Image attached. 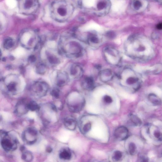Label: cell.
I'll return each mask as SVG.
<instances>
[{
  "label": "cell",
  "mask_w": 162,
  "mask_h": 162,
  "mask_svg": "<svg viewBox=\"0 0 162 162\" xmlns=\"http://www.w3.org/2000/svg\"><path fill=\"white\" fill-rule=\"evenodd\" d=\"M72 38V35L69 34H64L61 36L58 44V49L61 54L69 58H78L83 55V48Z\"/></svg>",
  "instance_id": "1"
},
{
  "label": "cell",
  "mask_w": 162,
  "mask_h": 162,
  "mask_svg": "<svg viewBox=\"0 0 162 162\" xmlns=\"http://www.w3.org/2000/svg\"><path fill=\"white\" fill-rule=\"evenodd\" d=\"M52 16L59 21H64L69 18L73 12L71 5L65 0H58L53 3L52 6Z\"/></svg>",
  "instance_id": "2"
},
{
  "label": "cell",
  "mask_w": 162,
  "mask_h": 162,
  "mask_svg": "<svg viewBox=\"0 0 162 162\" xmlns=\"http://www.w3.org/2000/svg\"><path fill=\"white\" fill-rule=\"evenodd\" d=\"M19 41L23 48L28 50L35 49L38 48L41 39L35 30L28 29L20 33Z\"/></svg>",
  "instance_id": "3"
},
{
  "label": "cell",
  "mask_w": 162,
  "mask_h": 162,
  "mask_svg": "<svg viewBox=\"0 0 162 162\" xmlns=\"http://www.w3.org/2000/svg\"><path fill=\"white\" fill-rule=\"evenodd\" d=\"M1 82L3 89L7 93L12 95L17 94L23 84L21 78L13 74H10L3 78Z\"/></svg>",
  "instance_id": "4"
},
{
  "label": "cell",
  "mask_w": 162,
  "mask_h": 162,
  "mask_svg": "<svg viewBox=\"0 0 162 162\" xmlns=\"http://www.w3.org/2000/svg\"><path fill=\"white\" fill-rule=\"evenodd\" d=\"M119 78L122 85L131 88L135 90L139 88L140 85V80L135 73L131 69H124L119 74Z\"/></svg>",
  "instance_id": "5"
},
{
  "label": "cell",
  "mask_w": 162,
  "mask_h": 162,
  "mask_svg": "<svg viewBox=\"0 0 162 162\" xmlns=\"http://www.w3.org/2000/svg\"><path fill=\"white\" fill-rule=\"evenodd\" d=\"M1 141L3 149L7 152L13 151L17 148L18 141L16 138L10 136L5 131H1Z\"/></svg>",
  "instance_id": "6"
},
{
  "label": "cell",
  "mask_w": 162,
  "mask_h": 162,
  "mask_svg": "<svg viewBox=\"0 0 162 162\" xmlns=\"http://www.w3.org/2000/svg\"><path fill=\"white\" fill-rule=\"evenodd\" d=\"M103 55L106 62L109 65L117 66L121 62L122 57L117 49L112 47H106L103 50Z\"/></svg>",
  "instance_id": "7"
},
{
  "label": "cell",
  "mask_w": 162,
  "mask_h": 162,
  "mask_svg": "<svg viewBox=\"0 0 162 162\" xmlns=\"http://www.w3.org/2000/svg\"><path fill=\"white\" fill-rule=\"evenodd\" d=\"M20 11L25 14H31L39 8V0H17Z\"/></svg>",
  "instance_id": "8"
},
{
  "label": "cell",
  "mask_w": 162,
  "mask_h": 162,
  "mask_svg": "<svg viewBox=\"0 0 162 162\" xmlns=\"http://www.w3.org/2000/svg\"><path fill=\"white\" fill-rule=\"evenodd\" d=\"M49 90V86L46 82L38 81L34 83L30 86V91L33 96L41 97L46 95Z\"/></svg>",
  "instance_id": "9"
},
{
  "label": "cell",
  "mask_w": 162,
  "mask_h": 162,
  "mask_svg": "<svg viewBox=\"0 0 162 162\" xmlns=\"http://www.w3.org/2000/svg\"><path fill=\"white\" fill-rule=\"evenodd\" d=\"M38 137V131L35 128L30 127L28 128L22 134L23 140L27 145H31L34 144Z\"/></svg>",
  "instance_id": "10"
},
{
  "label": "cell",
  "mask_w": 162,
  "mask_h": 162,
  "mask_svg": "<svg viewBox=\"0 0 162 162\" xmlns=\"http://www.w3.org/2000/svg\"><path fill=\"white\" fill-rule=\"evenodd\" d=\"M75 100L73 102L68 104V107L70 111L73 113L79 112L82 110L85 104V100L79 93L74 92Z\"/></svg>",
  "instance_id": "11"
},
{
  "label": "cell",
  "mask_w": 162,
  "mask_h": 162,
  "mask_svg": "<svg viewBox=\"0 0 162 162\" xmlns=\"http://www.w3.org/2000/svg\"><path fill=\"white\" fill-rule=\"evenodd\" d=\"M69 76L66 73L61 71L56 72L55 78V82L56 85L59 87L65 86L68 83Z\"/></svg>",
  "instance_id": "12"
},
{
  "label": "cell",
  "mask_w": 162,
  "mask_h": 162,
  "mask_svg": "<svg viewBox=\"0 0 162 162\" xmlns=\"http://www.w3.org/2000/svg\"><path fill=\"white\" fill-rule=\"evenodd\" d=\"M28 102L25 99L20 100L16 104L15 109V113L18 116H21L27 113L29 111L27 107Z\"/></svg>",
  "instance_id": "13"
},
{
  "label": "cell",
  "mask_w": 162,
  "mask_h": 162,
  "mask_svg": "<svg viewBox=\"0 0 162 162\" xmlns=\"http://www.w3.org/2000/svg\"><path fill=\"white\" fill-rule=\"evenodd\" d=\"M69 72L70 75L72 78L78 79L82 77L83 70L82 67L80 65L74 64L71 66Z\"/></svg>",
  "instance_id": "14"
},
{
  "label": "cell",
  "mask_w": 162,
  "mask_h": 162,
  "mask_svg": "<svg viewBox=\"0 0 162 162\" xmlns=\"http://www.w3.org/2000/svg\"><path fill=\"white\" fill-rule=\"evenodd\" d=\"M86 41L90 46L96 47L101 44L102 39L96 33H92L87 36Z\"/></svg>",
  "instance_id": "15"
},
{
  "label": "cell",
  "mask_w": 162,
  "mask_h": 162,
  "mask_svg": "<svg viewBox=\"0 0 162 162\" xmlns=\"http://www.w3.org/2000/svg\"><path fill=\"white\" fill-rule=\"evenodd\" d=\"M47 60L50 65H55L60 62L59 55L55 52L54 50H47L46 52Z\"/></svg>",
  "instance_id": "16"
},
{
  "label": "cell",
  "mask_w": 162,
  "mask_h": 162,
  "mask_svg": "<svg viewBox=\"0 0 162 162\" xmlns=\"http://www.w3.org/2000/svg\"><path fill=\"white\" fill-rule=\"evenodd\" d=\"M129 131L124 126H121L117 128L115 131L114 135L116 139L119 141L126 140L128 136Z\"/></svg>",
  "instance_id": "17"
},
{
  "label": "cell",
  "mask_w": 162,
  "mask_h": 162,
  "mask_svg": "<svg viewBox=\"0 0 162 162\" xmlns=\"http://www.w3.org/2000/svg\"><path fill=\"white\" fill-rule=\"evenodd\" d=\"M100 80L102 82L107 83L112 79L113 74L112 71L108 69L101 70L99 74Z\"/></svg>",
  "instance_id": "18"
},
{
  "label": "cell",
  "mask_w": 162,
  "mask_h": 162,
  "mask_svg": "<svg viewBox=\"0 0 162 162\" xmlns=\"http://www.w3.org/2000/svg\"><path fill=\"white\" fill-rule=\"evenodd\" d=\"M83 88L88 91L92 90L95 87V82L92 77H87L83 81L82 84Z\"/></svg>",
  "instance_id": "19"
},
{
  "label": "cell",
  "mask_w": 162,
  "mask_h": 162,
  "mask_svg": "<svg viewBox=\"0 0 162 162\" xmlns=\"http://www.w3.org/2000/svg\"><path fill=\"white\" fill-rule=\"evenodd\" d=\"M64 124L67 129L74 130L76 129V122L74 118L72 117H67L64 120Z\"/></svg>",
  "instance_id": "20"
},
{
  "label": "cell",
  "mask_w": 162,
  "mask_h": 162,
  "mask_svg": "<svg viewBox=\"0 0 162 162\" xmlns=\"http://www.w3.org/2000/svg\"><path fill=\"white\" fill-rule=\"evenodd\" d=\"M59 157L60 159L63 160H69L71 157V153L68 148H64L60 151Z\"/></svg>",
  "instance_id": "21"
},
{
  "label": "cell",
  "mask_w": 162,
  "mask_h": 162,
  "mask_svg": "<svg viewBox=\"0 0 162 162\" xmlns=\"http://www.w3.org/2000/svg\"><path fill=\"white\" fill-rule=\"evenodd\" d=\"M15 42L14 40L11 38H7L4 40L3 43V46L6 49H10L14 46Z\"/></svg>",
  "instance_id": "22"
},
{
  "label": "cell",
  "mask_w": 162,
  "mask_h": 162,
  "mask_svg": "<svg viewBox=\"0 0 162 162\" xmlns=\"http://www.w3.org/2000/svg\"><path fill=\"white\" fill-rule=\"evenodd\" d=\"M150 102L155 106L160 105L161 101L160 98L154 94H150L148 96Z\"/></svg>",
  "instance_id": "23"
},
{
  "label": "cell",
  "mask_w": 162,
  "mask_h": 162,
  "mask_svg": "<svg viewBox=\"0 0 162 162\" xmlns=\"http://www.w3.org/2000/svg\"><path fill=\"white\" fill-rule=\"evenodd\" d=\"M129 123L135 126H140L141 122L139 117L133 114H131L129 116Z\"/></svg>",
  "instance_id": "24"
},
{
  "label": "cell",
  "mask_w": 162,
  "mask_h": 162,
  "mask_svg": "<svg viewBox=\"0 0 162 162\" xmlns=\"http://www.w3.org/2000/svg\"><path fill=\"white\" fill-rule=\"evenodd\" d=\"M33 154L31 152L25 151L23 152L21 156L22 159L25 161H31L33 159Z\"/></svg>",
  "instance_id": "25"
},
{
  "label": "cell",
  "mask_w": 162,
  "mask_h": 162,
  "mask_svg": "<svg viewBox=\"0 0 162 162\" xmlns=\"http://www.w3.org/2000/svg\"><path fill=\"white\" fill-rule=\"evenodd\" d=\"M27 107L29 110L35 111L40 109V106L35 101L31 100L28 102Z\"/></svg>",
  "instance_id": "26"
},
{
  "label": "cell",
  "mask_w": 162,
  "mask_h": 162,
  "mask_svg": "<svg viewBox=\"0 0 162 162\" xmlns=\"http://www.w3.org/2000/svg\"><path fill=\"white\" fill-rule=\"evenodd\" d=\"M47 67L43 64H40L36 67V71L39 75H43L46 72Z\"/></svg>",
  "instance_id": "27"
},
{
  "label": "cell",
  "mask_w": 162,
  "mask_h": 162,
  "mask_svg": "<svg viewBox=\"0 0 162 162\" xmlns=\"http://www.w3.org/2000/svg\"><path fill=\"white\" fill-rule=\"evenodd\" d=\"M122 157V154L119 151H116L114 152L113 157V160L116 161H119Z\"/></svg>",
  "instance_id": "28"
},
{
  "label": "cell",
  "mask_w": 162,
  "mask_h": 162,
  "mask_svg": "<svg viewBox=\"0 0 162 162\" xmlns=\"http://www.w3.org/2000/svg\"><path fill=\"white\" fill-rule=\"evenodd\" d=\"M137 147L136 145L133 143L129 144V153L131 155H134L136 153Z\"/></svg>",
  "instance_id": "29"
},
{
  "label": "cell",
  "mask_w": 162,
  "mask_h": 162,
  "mask_svg": "<svg viewBox=\"0 0 162 162\" xmlns=\"http://www.w3.org/2000/svg\"><path fill=\"white\" fill-rule=\"evenodd\" d=\"M51 94L56 99H58L60 96V91L57 89H54L51 92Z\"/></svg>",
  "instance_id": "30"
},
{
  "label": "cell",
  "mask_w": 162,
  "mask_h": 162,
  "mask_svg": "<svg viewBox=\"0 0 162 162\" xmlns=\"http://www.w3.org/2000/svg\"><path fill=\"white\" fill-rule=\"evenodd\" d=\"M91 124L90 123L86 124L83 128V131L84 133H86L90 130L91 128Z\"/></svg>",
  "instance_id": "31"
},
{
  "label": "cell",
  "mask_w": 162,
  "mask_h": 162,
  "mask_svg": "<svg viewBox=\"0 0 162 162\" xmlns=\"http://www.w3.org/2000/svg\"><path fill=\"white\" fill-rule=\"evenodd\" d=\"M103 100L104 102L107 104H110L113 101L112 97L108 95H106L104 97Z\"/></svg>",
  "instance_id": "32"
},
{
  "label": "cell",
  "mask_w": 162,
  "mask_h": 162,
  "mask_svg": "<svg viewBox=\"0 0 162 162\" xmlns=\"http://www.w3.org/2000/svg\"><path fill=\"white\" fill-rule=\"evenodd\" d=\"M155 138L159 141H162V133L159 131H155L154 133Z\"/></svg>",
  "instance_id": "33"
},
{
  "label": "cell",
  "mask_w": 162,
  "mask_h": 162,
  "mask_svg": "<svg viewBox=\"0 0 162 162\" xmlns=\"http://www.w3.org/2000/svg\"><path fill=\"white\" fill-rule=\"evenodd\" d=\"M106 37L110 39H113L116 36L115 33L113 31L107 32L106 34Z\"/></svg>",
  "instance_id": "34"
},
{
  "label": "cell",
  "mask_w": 162,
  "mask_h": 162,
  "mask_svg": "<svg viewBox=\"0 0 162 162\" xmlns=\"http://www.w3.org/2000/svg\"><path fill=\"white\" fill-rule=\"evenodd\" d=\"M133 6L135 9L137 10H138L141 6V3L138 1H135L133 3Z\"/></svg>",
  "instance_id": "35"
},
{
  "label": "cell",
  "mask_w": 162,
  "mask_h": 162,
  "mask_svg": "<svg viewBox=\"0 0 162 162\" xmlns=\"http://www.w3.org/2000/svg\"><path fill=\"white\" fill-rule=\"evenodd\" d=\"M29 60L30 62H33L35 61L36 60V58L34 56H31L29 57Z\"/></svg>",
  "instance_id": "36"
},
{
  "label": "cell",
  "mask_w": 162,
  "mask_h": 162,
  "mask_svg": "<svg viewBox=\"0 0 162 162\" xmlns=\"http://www.w3.org/2000/svg\"><path fill=\"white\" fill-rule=\"evenodd\" d=\"M157 29L159 30H162V23H159L157 26Z\"/></svg>",
  "instance_id": "37"
},
{
  "label": "cell",
  "mask_w": 162,
  "mask_h": 162,
  "mask_svg": "<svg viewBox=\"0 0 162 162\" xmlns=\"http://www.w3.org/2000/svg\"><path fill=\"white\" fill-rule=\"evenodd\" d=\"M52 151V149L51 147H48L47 148L46 151L48 153H50Z\"/></svg>",
  "instance_id": "38"
},
{
  "label": "cell",
  "mask_w": 162,
  "mask_h": 162,
  "mask_svg": "<svg viewBox=\"0 0 162 162\" xmlns=\"http://www.w3.org/2000/svg\"><path fill=\"white\" fill-rule=\"evenodd\" d=\"M20 150L22 152L25 151V148L24 146H22L20 148Z\"/></svg>",
  "instance_id": "39"
},
{
  "label": "cell",
  "mask_w": 162,
  "mask_h": 162,
  "mask_svg": "<svg viewBox=\"0 0 162 162\" xmlns=\"http://www.w3.org/2000/svg\"><path fill=\"white\" fill-rule=\"evenodd\" d=\"M161 154L162 155V150L161 152Z\"/></svg>",
  "instance_id": "40"
}]
</instances>
